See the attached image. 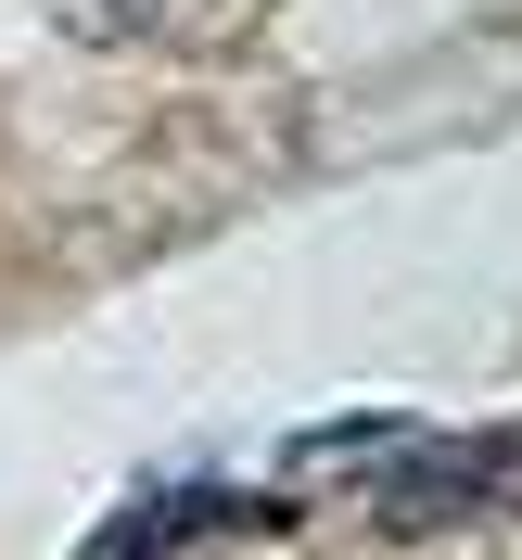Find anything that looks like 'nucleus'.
I'll return each mask as SVG.
<instances>
[]
</instances>
